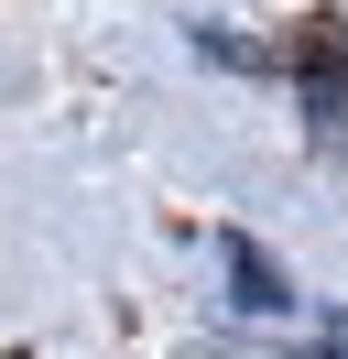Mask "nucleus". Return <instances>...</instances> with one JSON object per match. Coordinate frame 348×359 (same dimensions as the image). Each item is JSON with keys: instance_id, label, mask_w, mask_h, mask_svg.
<instances>
[{"instance_id": "f257e3e1", "label": "nucleus", "mask_w": 348, "mask_h": 359, "mask_svg": "<svg viewBox=\"0 0 348 359\" xmlns=\"http://www.w3.org/2000/svg\"><path fill=\"white\" fill-rule=\"evenodd\" d=\"M294 76H304V120H316V153H348V22H304L294 44Z\"/></svg>"}, {"instance_id": "f03ea898", "label": "nucleus", "mask_w": 348, "mask_h": 359, "mask_svg": "<svg viewBox=\"0 0 348 359\" xmlns=\"http://www.w3.org/2000/svg\"><path fill=\"white\" fill-rule=\"evenodd\" d=\"M218 262H229V305L239 316H283V305H294V283L261 262V240H218Z\"/></svg>"}, {"instance_id": "7ed1b4c3", "label": "nucleus", "mask_w": 348, "mask_h": 359, "mask_svg": "<svg viewBox=\"0 0 348 359\" xmlns=\"http://www.w3.org/2000/svg\"><path fill=\"white\" fill-rule=\"evenodd\" d=\"M196 44H207V55H218V66H261V44H239V33H229V22H207V33H196Z\"/></svg>"}]
</instances>
